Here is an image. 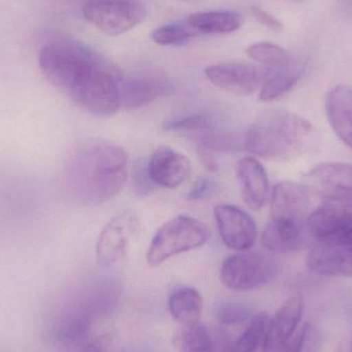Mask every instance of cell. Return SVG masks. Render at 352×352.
<instances>
[{
    "label": "cell",
    "mask_w": 352,
    "mask_h": 352,
    "mask_svg": "<svg viewBox=\"0 0 352 352\" xmlns=\"http://www.w3.org/2000/svg\"><path fill=\"white\" fill-rule=\"evenodd\" d=\"M38 65L47 82L97 117H111L122 107L120 70L98 52L72 39L51 41L41 47Z\"/></svg>",
    "instance_id": "6da1fadb"
},
{
    "label": "cell",
    "mask_w": 352,
    "mask_h": 352,
    "mask_svg": "<svg viewBox=\"0 0 352 352\" xmlns=\"http://www.w3.org/2000/svg\"><path fill=\"white\" fill-rule=\"evenodd\" d=\"M128 156L111 142L94 140L74 153L64 171L69 196L86 205H99L115 198L125 186Z\"/></svg>",
    "instance_id": "7a4b0ae2"
},
{
    "label": "cell",
    "mask_w": 352,
    "mask_h": 352,
    "mask_svg": "<svg viewBox=\"0 0 352 352\" xmlns=\"http://www.w3.org/2000/svg\"><path fill=\"white\" fill-rule=\"evenodd\" d=\"M318 134L314 126L297 113L269 109L261 113L248 128L246 150L266 160L297 158L316 148Z\"/></svg>",
    "instance_id": "3957f363"
},
{
    "label": "cell",
    "mask_w": 352,
    "mask_h": 352,
    "mask_svg": "<svg viewBox=\"0 0 352 352\" xmlns=\"http://www.w3.org/2000/svg\"><path fill=\"white\" fill-rule=\"evenodd\" d=\"M206 226L188 215H177L166 221L153 238L148 250V264L159 266L173 256L197 250L209 239Z\"/></svg>",
    "instance_id": "277c9868"
},
{
    "label": "cell",
    "mask_w": 352,
    "mask_h": 352,
    "mask_svg": "<svg viewBox=\"0 0 352 352\" xmlns=\"http://www.w3.org/2000/svg\"><path fill=\"white\" fill-rule=\"evenodd\" d=\"M276 270V263L269 254L244 250L223 261L221 280L232 291H254L272 281Z\"/></svg>",
    "instance_id": "5b68a950"
},
{
    "label": "cell",
    "mask_w": 352,
    "mask_h": 352,
    "mask_svg": "<svg viewBox=\"0 0 352 352\" xmlns=\"http://www.w3.org/2000/svg\"><path fill=\"white\" fill-rule=\"evenodd\" d=\"M82 14L101 32L118 36L144 22L146 10L142 4L132 0H96L87 3Z\"/></svg>",
    "instance_id": "8992f818"
},
{
    "label": "cell",
    "mask_w": 352,
    "mask_h": 352,
    "mask_svg": "<svg viewBox=\"0 0 352 352\" xmlns=\"http://www.w3.org/2000/svg\"><path fill=\"white\" fill-rule=\"evenodd\" d=\"M140 228V219L134 211H125L113 217L97 241L96 256L100 266L111 267L123 260Z\"/></svg>",
    "instance_id": "52a82bcc"
},
{
    "label": "cell",
    "mask_w": 352,
    "mask_h": 352,
    "mask_svg": "<svg viewBox=\"0 0 352 352\" xmlns=\"http://www.w3.org/2000/svg\"><path fill=\"white\" fill-rule=\"evenodd\" d=\"M270 69L254 64L230 62L209 66L205 76L211 84L232 94L248 96L261 90Z\"/></svg>",
    "instance_id": "ba28073f"
},
{
    "label": "cell",
    "mask_w": 352,
    "mask_h": 352,
    "mask_svg": "<svg viewBox=\"0 0 352 352\" xmlns=\"http://www.w3.org/2000/svg\"><path fill=\"white\" fill-rule=\"evenodd\" d=\"M308 217L309 192L305 186L292 182H279L274 186L271 197L270 221L306 228Z\"/></svg>",
    "instance_id": "9c48e42d"
},
{
    "label": "cell",
    "mask_w": 352,
    "mask_h": 352,
    "mask_svg": "<svg viewBox=\"0 0 352 352\" xmlns=\"http://www.w3.org/2000/svg\"><path fill=\"white\" fill-rule=\"evenodd\" d=\"M351 227L352 200L342 199H324L306 223L308 233L318 241L338 239Z\"/></svg>",
    "instance_id": "30bf717a"
},
{
    "label": "cell",
    "mask_w": 352,
    "mask_h": 352,
    "mask_svg": "<svg viewBox=\"0 0 352 352\" xmlns=\"http://www.w3.org/2000/svg\"><path fill=\"white\" fill-rule=\"evenodd\" d=\"M214 219L223 243L234 250H248L256 240V226L246 211L233 205L215 206Z\"/></svg>",
    "instance_id": "8fae6325"
},
{
    "label": "cell",
    "mask_w": 352,
    "mask_h": 352,
    "mask_svg": "<svg viewBox=\"0 0 352 352\" xmlns=\"http://www.w3.org/2000/svg\"><path fill=\"white\" fill-rule=\"evenodd\" d=\"M165 129L184 134L196 142L197 148L213 153L232 150L235 144L231 136L219 130L210 118L199 113L173 120L165 125Z\"/></svg>",
    "instance_id": "7c38bea8"
},
{
    "label": "cell",
    "mask_w": 352,
    "mask_h": 352,
    "mask_svg": "<svg viewBox=\"0 0 352 352\" xmlns=\"http://www.w3.org/2000/svg\"><path fill=\"white\" fill-rule=\"evenodd\" d=\"M304 298L296 294L287 298L274 316L269 318L263 341V352H275L295 335L303 318Z\"/></svg>",
    "instance_id": "4fadbf2b"
},
{
    "label": "cell",
    "mask_w": 352,
    "mask_h": 352,
    "mask_svg": "<svg viewBox=\"0 0 352 352\" xmlns=\"http://www.w3.org/2000/svg\"><path fill=\"white\" fill-rule=\"evenodd\" d=\"M307 265L318 275L352 278V244L318 241L308 252Z\"/></svg>",
    "instance_id": "5bb4252c"
},
{
    "label": "cell",
    "mask_w": 352,
    "mask_h": 352,
    "mask_svg": "<svg viewBox=\"0 0 352 352\" xmlns=\"http://www.w3.org/2000/svg\"><path fill=\"white\" fill-rule=\"evenodd\" d=\"M151 178L156 186L175 188L192 175L190 160L170 146H159L148 163Z\"/></svg>",
    "instance_id": "9a60e30c"
},
{
    "label": "cell",
    "mask_w": 352,
    "mask_h": 352,
    "mask_svg": "<svg viewBox=\"0 0 352 352\" xmlns=\"http://www.w3.org/2000/svg\"><path fill=\"white\" fill-rule=\"evenodd\" d=\"M308 179L322 199L352 200V165L322 163L308 173Z\"/></svg>",
    "instance_id": "2e32d148"
},
{
    "label": "cell",
    "mask_w": 352,
    "mask_h": 352,
    "mask_svg": "<svg viewBox=\"0 0 352 352\" xmlns=\"http://www.w3.org/2000/svg\"><path fill=\"white\" fill-rule=\"evenodd\" d=\"M237 176L244 202L250 209L260 210L269 192L268 175L264 166L256 159L245 157L238 162Z\"/></svg>",
    "instance_id": "e0dca14e"
},
{
    "label": "cell",
    "mask_w": 352,
    "mask_h": 352,
    "mask_svg": "<svg viewBox=\"0 0 352 352\" xmlns=\"http://www.w3.org/2000/svg\"><path fill=\"white\" fill-rule=\"evenodd\" d=\"M326 113L333 131L352 150V88L339 85L327 95Z\"/></svg>",
    "instance_id": "ac0fdd59"
},
{
    "label": "cell",
    "mask_w": 352,
    "mask_h": 352,
    "mask_svg": "<svg viewBox=\"0 0 352 352\" xmlns=\"http://www.w3.org/2000/svg\"><path fill=\"white\" fill-rule=\"evenodd\" d=\"M173 91V84L164 78L155 76L128 78L122 85V107L138 109L170 94Z\"/></svg>",
    "instance_id": "d6986e66"
},
{
    "label": "cell",
    "mask_w": 352,
    "mask_h": 352,
    "mask_svg": "<svg viewBox=\"0 0 352 352\" xmlns=\"http://www.w3.org/2000/svg\"><path fill=\"white\" fill-rule=\"evenodd\" d=\"M306 231V228L281 225L269 221L262 234V244L273 254H291L301 248Z\"/></svg>",
    "instance_id": "ffe728a7"
},
{
    "label": "cell",
    "mask_w": 352,
    "mask_h": 352,
    "mask_svg": "<svg viewBox=\"0 0 352 352\" xmlns=\"http://www.w3.org/2000/svg\"><path fill=\"white\" fill-rule=\"evenodd\" d=\"M186 24L194 32L225 34L238 30L243 24L241 14L231 10L202 12L190 14Z\"/></svg>",
    "instance_id": "44dd1931"
},
{
    "label": "cell",
    "mask_w": 352,
    "mask_h": 352,
    "mask_svg": "<svg viewBox=\"0 0 352 352\" xmlns=\"http://www.w3.org/2000/svg\"><path fill=\"white\" fill-rule=\"evenodd\" d=\"M92 318L89 311H78L60 320L54 329V337L61 346L74 349L86 344Z\"/></svg>",
    "instance_id": "7402d4cb"
},
{
    "label": "cell",
    "mask_w": 352,
    "mask_h": 352,
    "mask_svg": "<svg viewBox=\"0 0 352 352\" xmlns=\"http://www.w3.org/2000/svg\"><path fill=\"white\" fill-rule=\"evenodd\" d=\"M171 316L182 324L199 322L203 310V300L198 291L192 287L176 289L168 299Z\"/></svg>",
    "instance_id": "603a6c76"
},
{
    "label": "cell",
    "mask_w": 352,
    "mask_h": 352,
    "mask_svg": "<svg viewBox=\"0 0 352 352\" xmlns=\"http://www.w3.org/2000/svg\"><path fill=\"white\" fill-rule=\"evenodd\" d=\"M302 70V66L294 61L287 67L270 69L268 78L260 91L261 100L272 101L287 94L297 84Z\"/></svg>",
    "instance_id": "cb8c5ba5"
},
{
    "label": "cell",
    "mask_w": 352,
    "mask_h": 352,
    "mask_svg": "<svg viewBox=\"0 0 352 352\" xmlns=\"http://www.w3.org/2000/svg\"><path fill=\"white\" fill-rule=\"evenodd\" d=\"M269 316L265 312L254 314L243 332L225 345L221 352H256L262 346L268 326Z\"/></svg>",
    "instance_id": "d4e9b609"
},
{
    "label": "cell",
    "mask_w": 352,
    "mask_h": 352,
    "mask_svg": "<svg viewBox=\"0 0 352 352\" xmlns=\"http://www.w3.org/2000/svg\"><path fill=\"white\" fill-rule=\"evenodd\" d=\"M176 344L182 352H215L208 329L199 322L182 324L176 335Z\"/></svg>",
    "instance_id": "484cf974"
},
{
    "label": "cell",
    "mask_w": 352,
    "mask_h": 352,
    "mask_svg": "<svg viewBox=\"0 0 352 352\" xmlns=\"http://www.w3.org/2000/svg\"><path fill=\"white\" fill-rule=\"evenodd\" d=\"M246 53L254 61L268 67V69H280L293 62L289 54L279 45L271 43H256L246 50Z\"/></svg>",
    "instance_id": "4316f807"
},
{
    "label": "cell",
    "mask_w": 352,
    "mask_h": 352,
    "mask_svg": "<svg viewBox=\"0 0 352 352\" xmlns=\"http://www.w3.org/2000/svg\"><path fill=\"white\" fill-rule=\"evenodd\" d=\"M195 34L194 31L188 24L173 23L159 27L153 32L152 38L157 45L167 47V45H182L188 43V39Z\"/></svg>",
    "instance_id": "83f0119b"
},
{
    "label": "cell",
    "mask_w": 352,
    "mask_h": 352,
    "mask_svg": "<svg viewBox=\"0 0 352 352\" xmlns=\"http://www.w3.org/2000/svg\"><path fill=\"white\" fill-rule=\"evenodd\" d=\"M250 308L242 304L228 303L219 308L217 320L223 326H237L250 322L252 318Z\"/></svg>",
    "instance_id": "f1b7e54d"
},
{
    "label": "cell",
    "mask_w": 352,
    "mask_h": 352,
    "mask_svg": "<svg viewBox=\"0 0 352 352\" xmlns=\"http://www.w3.org/2000/svg\"><path fill=\"white\" fill-rule=\"evenodd\" d=\"M156 184L151 178L148 170V164L138 163L133 171L134 192L140 196H146L154 190Z\"/></svg>",
    "instance_id": "f546056e"
},
{
    "label": "cell",
    "mask_w": 352,
    "mask_h": 352,
    "mask_svg": "<svg viewBox=\"0 0 352 352\" xmlns=\"http://www.w3.org/2000/svg\"><path fill=\"white\" fill-rule=\"evenodd\" d=\"M308 326L309 322H305L301 328L298 329L297 332L289 341L275 352H309L307 338Z\"/></svg>",
    "instance_id": "4dcf8cb0"
},
{
    "label": "cell",
    "mask_w": 352,
    "mask_h": 352,
    "mask_svg": "<svg viewBox=\"0 0 352 352\" xmlns=\"http://www.w3.org/2000/svg\"><path fill=\"white\" fill-rule=\"evenodd\" d=\"M250 12H252L254 18L256 19L258 23L267 27V28L271 29V30L274 31V32H281V31L283 30V24H281L275 16H273L272 14L267 12L266 10L256 8V6H252Z\"/></svg>",
    "instance_id": "1f68e13d"
},
{
    "label": "cell",
    "mask_w": 352,
    "mask_h": 352,
    "mask_svg": "<svg viewBox=\"0 0 352 352\" xmlns=\"http://www.w3.org/2000/svg\"><path fill=\"white\" fill-rule=\"evenodd\" d=\"M113 337L111 334L101 335L82 345L80 352H111Z\"/></svg>",
    "instance_id": "d6a6232c"
},
{
    "label": "cell",
    "mask_w": 352,
    "mask_h": 352,
    "mask_svg": "<svg viewBox=\"0 0 352 352\" xmlns=\"http://www.w3.org/2000/svg\"><path fill=\"white\" fill-rule=\"evenodd\" d=\"M211 184L209 180L205 179V178H202V179H199L198 182L195 184V186H192L190 192H188V199L190 200H199V199H202L205 195L208 194V190H210Z\"/></svg>",
    "instance_id": "836d02e7"
},
{
    "label": "cell",
    "mask_w": 352,
    "mask_h": 352,
    "mask_svg": "<svg viewBox=\"0 0 352 352\" xmlns=\"http://www.w3.org/2000/svg\"><path fill=\"white\" fill-rule=\"evenodd\" d=\"M197 151H198L199 159H200L202 164L208 170L217 171L219 164H217V159H215L214 153L211 152V151L204 150V148H197Z\"/></svg>",
    "instance_id": "e575fe53"
},
{
    "label": "cell",
    "mask_w": 352,
    "mask_h": 352,
    "mask_svg": "<svg viewBox=\"0 0 352 352\" xmlns=\"http://www.w3.org/2000/svg\"><path fill=\"white\" fill-rule=\"evenodd\" d=\"M340 8L346 12L347 14L352 16V0H337Z\"/></svg>",
    "instance_id": "d590c367"
},
{
    "label": "cell",
    "mask_w": 352,
    "mask_h": 352,
    "mask_svg": "<svg viewBox=\"0 0 352 352\" xmlns=\"http://www.w3.org/2000/svg\"><path fill=\"white\" fill-rule=\"evenodd\" d=\"M329 241H339V242H344V243L352 244V227L346 233L343 234L340 238L336 240H329Z\"/></svg>",
    "instance_id": "8d00e7d4"
}]
</instances>
